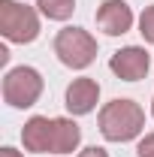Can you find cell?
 <instances>
[{
  "label": "cell",
  "instance_id": "4fadbf2b",
  "mask_svg": "<svg viewBox=\"0 0 154 157\" xmlns=\"http://www.w3.org/2000/svg\"><path fill=\"white\" fill-rule=\"evenodd\" d=\"M79 157H109V151H106V148H100V145H91V148L79 151Z\"/></svg>",
  "mask_w": 154,
  "mask_h": 157
},
{
  "label": "cell",
  "instance_id": "277c9868",
  "mask_svg": "<svg viewBox=\"0 0 154 157\" xmlns=\"http://www.w3.org/2000/svg\"><path fill=\"white\" fill-rule=\"evenodd\" d=\"M42 97V76L33 67H15L3 76V100L12 109H30Z\"/></svg>",
  "mask_w": 154,
  "mask_h": 157
},
{
  "label": "cell",
  "instance_id": "5bb4252c",
  "mask_svg": "<svg viewBox=\"0 0 154 157\" xmlns=\"http://www.w3.org/2000/svg\"><path fill=\"white\" fill-rule=\"evenodd\" d=\"M0 157H21V151H15V148H0Z\"/></svg>",
  "mask_w": 154,
  "mask_h": 157
},
{
  "label": "cell",
  "instance_id": "30bf717a",
  "mask_svg": "<svg viewBox=\"0 0 154 157\" xmlns=\"http://www.w3.org/2000/svg\"><path fill=\"white\" fill-rule=\"evenodd\" d=\"M39 12L52 21H67L76 9V0H37Z\"/></svg>",
  "mask_w": 154,
  "mask_h": 157
},
{
  "label": "cell",
  "instance_id": "8992f818",
  "mask_svg": "<svg viewBox=\"0 0 154 157\" xmlns=\"http://www.w3.org/2000/svg\"><path fill=\"white\" fill-rule=\"evenodd\" d=\"M97 27L106 36H121L133 27V9L124 0H103L97 9Z\"/></svg>",
  "mask_w": 154,
  "mask_h": 157
},
{
  "label": "cell",
  "instance_id": "5b68a950",
  "mask_svg": "<svg viewBox=\"0 0 154 157\" xmlns=\"http://www.w3.org/2000/svg\"><path fill=\"white\" fill-rule=\"evenodd\" d=\"M109 70L118 78H124V82H139L151 70V55L142 45H124L109 58Z\"/></svg>",
  "mask_w": 154,
  "mask_h": 157
},
{
  "label": "cell",
  "instance_id": "9a60e30c",
  "mask_svg": "<svg viewBox=\"0 0 154 157\" xmlns=\"http://www.w3.org/2000/svg\"><path fill=\"white\" fill-rule=\"evenodd\" d=\"M151 115H154V100H151Z\"/></svg>",
  "mask_w": 154,
  "mask_h": 157
},
{
  "label": "cell",
  "instance_id": "7c38bea8",
  "mask_svg": "<svg viewBox=\"0 0 154 157\" xmlns=\"http://www.w3.org/2000/svg\"><path fill=\"white\" fill-rule=\"evenodd\" d=\"M136 157H154V133H145V139H139Z\"/></svg>",
  "mask_w": 154,
  "mask_h": 157
},
{
  "label": "cell",
  "instance_id": "8fae6325",
  "mask_svg": "<svg viewBox=\"0 0 154 157\" xmlns=\"http://www.w3.org/2000/svg\"><path fill=\"white\" fill-rule=\"evenodd\" d=\"M139 33L145 36V42H151V45H154V3H151V6H145V12L139 15Z\"/></svg>",
  "mask_w": 154,
  "mask_h": 157
},
{
  "label": "cell",
  "instance_id": "52a82bcc",
  "mask_svg": "<svg viewBox=\"0 0 154 157\" xmlns=\"http://www.w3.org/2000/svg\"><path fill=\"white\" fill-rule=\"evenodd\" d=\"M21 142L33 154H55V118L33 115L21 130Z\"/></svg>",
  "mask_w": 154,
  "mask_h": 157
},
{
  "label": "cell",
  "instance_id": "ba28073f",
  "mask_svg": "<svg viewBox=\"0 0 154 157\" xmlns=\"http://www.w3.org/2000/svg\"><path fill=\"white\" fill-rule=\"evenodd\" d=\"M97 100H100V85L94 78L82 76V78H73L67 85V112L70 115H88V112H94Z\"/></svg>",
  "mask_w": 154,
  "mask_h": 157
},
{
  "label": "cell",
  "instance_id": "7a4b0ae2",
  "mask_svg": "<svg viewBox=\"0 0 154 157\" xmlns=\"http://www.w3.org/2000/svg\"><path fill=\"white\" fill-rule=\"evenodd\" d=\"M0 33L9 42L27 45L39 36V15L33 6L18 0H0Z\"/></svg>",
  "mask_w": 154,
  "mask_h": 157
},
{
  "label": "cell",
  "instance_id": "6da1fadb",
  "mask_svg": "<svg viewBox=\"0 0 154 157\" xmlns=\"http://www.w3.org/2000/svg\"><path fill=\"white\" fill-rule=\"evenodd\" d=\"M145 130V109L133 100H112L100 109V133L109 142H130Z\"/></svg>",
  "mask_w": 154,
  "mask_h": 157
},
{
  "label": "cell",
  "instance_id": "9c48e42d",
  "mask_svg": "<svg viewBox=\"0 0 154 157\" xmlns=\"http://www.w3.org/2000/svg\"><path fill=\"white\" fill-rule=\"evenodd\" d=\"M82 142V130L73 118H55V154H73Z\"/></svg>",
  "mask_w": 154,
  "mask_h": 157
},
{
  "label": "cell",
  "instance_id": "3957f363",
  "mask_svg": "<svg viewBox=\"0 0 154 157\" xmlns=\"http://www.w3.org/2000/svg\"><path fill=\"white\" fill-rule=\"evenodd\" d=\"M55 55L70 70H85L97 58V39L82 27H64L55 36Z\"/></svg>",
  "mask_w": 154,
  "mask_h": 157
}]
</instances>
